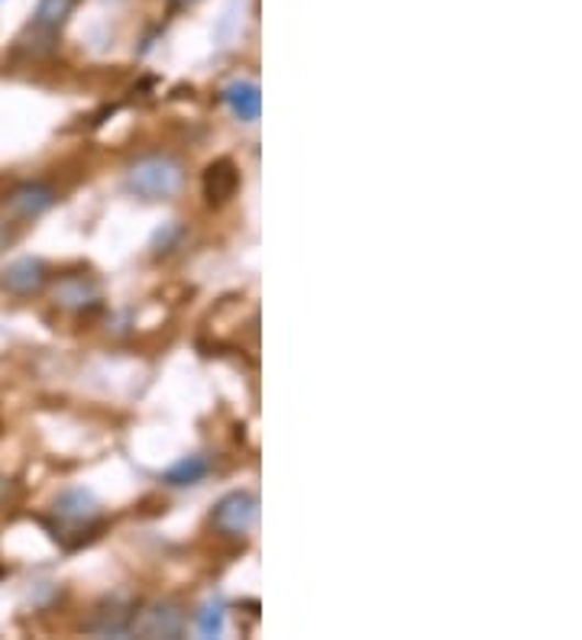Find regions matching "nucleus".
Listing matches in <instances>:
<instances>
[{"label":"nucleus","mask_w":582,"mask_h":640,"mask_svg":"<svg viewBox=\"0 0 582 640\" xmlns=\"http://www.w3.org/2000/svg\"><path fill=\"white\" fill-rule=\"evenodd\" d=\"M123 184L139 201H175L184 188V166L175 156L153 153V156L136 159L126 169Z\"/></svg>","instance_id":"obj_1"},{"label":"nucleus","mask_w":582,"mask_h":640,"mask_svg":"<svg viewBox=\"0 0 582 640\" xmlns=\"http://www.w3.org/2000/svg\"><path fill=\"white\" fill-rule=\"evenodd\" d=\"M58 204V191L46 181H20L16 188H10L0 201V217H7L16 227H26L33 221H40L43 214H49Z\"/></svg>","instance_id":"obj_2"},{"label":"nucleus","mask_w":582,"mask_h":640,"mask_svg":"<svg viewBox=\"0 0 582 640\" xmlns=\"http://www.w3.org/2000/svg\"><path fill=\"white\" fill-rule=\"evenodd\" d=\"M256 521H259V498L253 492H231L211 512L214 530L224 537H246Z\"/></svg>","instance_id":"obj_3"},{"label":"nucleus","mask_w":582,"mask_h":640,"mask_svg":"<svg viewBox=\"0 0 582 640\" xmlns=\"http://www.w3.org/2000/svg\"><path fill=\"white\" fill-rule=\"evenodd\" d=\"M0 285L3 291L16 294V297H36L49 285V266L43 259H13L3 272H0Z\"/></svg>","instance_id":"obj_4"},{"label":"nucleus","mask_w":582,"mask_h":640,"mask_svg":"<svg viewBox=\"0 0 582 640\" xmlns=\"http://www.w3.org/2000/svg\"><path fill=\"white\" fill-rule=\"evenodd\" d=\"M130 631H136L143 638H178L184 631V615L172 602H159V605H149L139 615H133Z\"/></svg>","instance_id":"obj_5"},{"label":"nucleus","mask_w":582,"mask_h":640,"mask_svg":"<svg viewBox=\"0 0 582 640\" xmlns=\"http://www.w3.org/2000/svg\"><path fill=\"white\" fill-rule=\"evenodd\" d=\"M53 297L61 311H85L94 301H101V289L88 276H65L53 285Z\"/></svg>","instance_id":"obj_6"},{"label":"nucleus","mask_w":582,"mask_h":640,"mask_svg":"<svg viewBox=\"0 0 582 640\" xmlns=\"http://www.w3.org/2000/svg\"><path fill=\"white\" fill-rule=\"evenodd\" d=\"M53 515H56L61 524H88L94 521L98 515H101V505H98V498L91 495V492H85V489H68V492H61L56 502H53Z\"/></svg>","instance_id":"obj_7"},{"label":"nucleus","mask_w":582,"mask_h":640,"mask_svg":"<svg viewBox=\"0 0 582 640\" xmlns=\"http://www.w3.org/2000/svg\"><path fill=\"white\" fill-rule=\"evenodd\" d=\"M224 104L239 123H256L262 111V94L256 81H233L224 88Z\"/></svg>","instance_id":"obj_8"},{"label":"nucleus","mask_w":582,"mask_h":640,"mask_svg":"<svg viewBox=\"0 0 582 640\" xmlns=\"http://www.w3.org/2000/svg\"><path fill=\"white\" fill-rule=\"evenodd\" d=\"M236 188H239V172H236V166H233L231 159H217V162L208 166V172H204V194H208L211 204L231 201L233 194H236Z\"/></svg>","instance_id":"obj_9"},{"label":"nucleus","mask_w":582,"mask_h":640,"mask_svg":"<svg viewBox=\"0 0 582 640\" xmlns=\"http://www.w3.org/2000/svg\"><path fill=\"white\" fill-rule=\"evenodd\" d=\"M75 3H78V0H40L36 10H33L30 30H33V33H43V36H53V33H58V30L65 26V20L71 16Z\"/></svg>","instance_id":"obj_10"},{"label":"nucleus","mask_w":582,"mask_h":640,"mask_svg":"<svg viewBox=\"0 0 582 640\" xmlns=\"http://www.w3.org/2000/svg\"><path fill=\"white\" fill-rule=\"evenodd\" d=\"M208 460L204 457H184V460H178L172 469H166L163 472V482L166 485H172V489H188V485H198L204 475H208Z\"/></svg>","instance_id":"obj_11"},{"label":"nucleus","mask_w":582,"mask_h":640,"mask_svg":"<svg viewBox=\"0 0 582 640\" xmlns=\"http://www.w3.org/2000/svg\"><path fill=\"white\" fill-rule=\"evenodd\" d=\"M198 631L204 638H221L224 635V602H208L198 611Z\"/></svg>","instance_id":"obj_12"},{"label":"nucleus","mask_w":582,"mask_h":640,"mask_svg":"<svg viewBox=\"0 0 582 640\" xmlns=\"http://www.w3.org/2000/svg\"><path fill=\"white\" fill-rule=\"evenodd\" d=\"M16 239H20V227H16V224H10L7 217H0V252H3V249H10Z\"/></svg>","instance_id":"obj_13"},{"label":"nucleus","mask_w":582,"mask_h":640,"mask_svg":"<svg viewBox=\"0 0 582 640\" xmlns=\"http://www.w3.org/2000/svg\"><path fill=\"white\" fill-rule=\"evenodd\" d=\"M191 3H198V0H172V7H191Z\"/></svg>","instance_id":"obj_14"}]
</instances>
